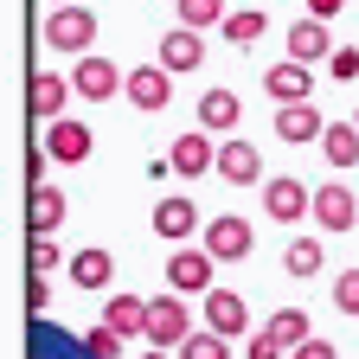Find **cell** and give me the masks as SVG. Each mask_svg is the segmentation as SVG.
<instances>
[{"mask_svg": "<svg viewBox=\"0 0 359 359\" xmlns=\"http://www.w3.org/2000/svg\"><path fill=\"white\" fill-rule=\"evenodd\" d=\"M90 39H97V13L90 7H52V20H45V45L52 52H65V58H83L90 52Z\"/></svg>", "mask_w": 359, "mask_h": 359, "instance_id": "6da1fadb", "label": "cell"}, {"mask_svg": "<svg viewBox=\"0 0 359 359\" xmlns=\"http://www.w3.org/2000/svg\"><path fill=\"white\" fill-rule=\"evenodd\" d=\"M199 244L218 257V263H244L250 257V244H257V231H250V218H238V212H218L205 231H199Z\"/></svg>", "mask_w": 359, "mask_h": 359, "instance_id": "7a4b0ae2", "label": "cell"}, {"mask_svg": "<svg viewBox=\"0 0 359 359\" xmlns=\"http://www.w3.org/2000/svg\"><path fill=\"white\" fill-rule=\"evenodd\" d=\"M122 97L135 103V109H142V116H161L167 103H173V71L154 58V65H135L128 71V90H122Z\"/></svg>", "mask_w": 359, "mask_h": 359, "instance_id": "3957f363", "label": "cell"}, {"mask_svg": "<svg viewBox=\"0 0 359 359\" xmlns=\"http://www.w3.org/2000/svg\"><path fill=\"white\" fill-rule=\"evenodd\" d=\"M212 250L205 244H180L173 257H167V289H180V295H205L212 289Z\"/></svg>", "mask_w": 359, "mask_h": 359, "instance_id": "277c9868", "label": "cell"}, {"mask_svg": "<svg viewBox=\"0 0 359 359\" xmlns=\"http://www.w3.org/2000/svg\"><path fill=\"white\" fill-rule=\"evenodd\" d=\"M71 83H77V97H83V103H109L116 90H128V71H116V65L97 58V52H83V58L71 65Z\"/></svg>", "mask_w": 359, "mask_h": 359, "instance_id": "5b68a950", "label": "cell"}, {"mask_svg": "<svg viewBox=\"0 0 359 359\" xmlns=\"http://www.w3.org/2000/svg\"><path fill=\"white\" fill-rule=\"evenodd\" d=\"M187 334H193V314L180 302V289L173 295H148V346H180Z\"/></svg>", "mask_w": 359, "mask_h": 359, "instance_id": "8992f818", "label": "cell"}, {"mask_svg": "<svg viewBox=\"0 0 359 359\" xmlns=\"http://www.w3.org/2000/svg\"><path fill=\"white\" fill-rule=\"evenodd\" d=\"M263 212L276 218V224H295V218H308V212H314V193L302 187L295 173H276V180L263 187Z\"/></svg>", "mask_w": 359, "mask_h": 359, "instance_id": "52a82bcc", "label": "cell"}, {"mask_svg": "<svg viewBox=\"0 0 359 359\" xmlns=\"http://www.w3.org/2000/svg\"><path fill=\"white\" fill-rule=\"evenodd\" d=\"M314 218H321V231H327V238L353 231V224H359V193L340 187V180H327V187L314 193Z\"/></svg>", "mask_w": 359, "mask_h": 359, "instance_id": "ba28073f", "label": "cell"}, {"mask_svg": "<svg viewBox=\"0 0 359 359\" xmlns=\"http://www.w3.org/2000/svg\"><path fill=\"white\" fill-rule=\"evenodd\" d=\"M154 238L161 244H187L193 231H199V212H193V199L187 193H167V199H154Z\"/></svg>", "mask_w": 359, "mask_h": 359, "instance_id": "9c48e42d", "label": "cell"}, {"mask_svg": "<svg viewBox=\"0 0 359 359\" xmlns=\"http://www.w3.org/2000/svg\"><path fill=\"white\" fill-rule=\"evenodd\" d=\"M167 161H173V173H180V180H199V173H212V167H218V142H212L205 128H193V135H173Z\"/></svg>", "mask_w": 359, "mask_h": 359, "instance_id": "30bf717a", "label": "cell"}, {"mask_svg": "<svg viewBox=\"0 0 359 359\" xmlns=\"http://www.w3.org/2000/svg\"><path fill=\"white\" fill-rule=\"evenodd\" d=\"M90 142H97V135H90L77 116H58V122H45V154H52V161H65V167L90 161Z\"/></svg>", "mask_w": 359, "mask_h": 359, "instance_id": "8fae6325", "label": "cell"}, {"mask_svg": "<svg viewBox=\"0 0 359 359\" xmlns=\"http://www.w3.org/2000/svg\"><path fill=\"white\" fill-rule=\"evenodd\" d=\"M263 90H269V103H308V90H314V65H302V58L269 65V71H263Z\"/></svg>", "mask_w": 359, "mask_h": 359, "instance_id": "7c38bea8", "label": "cell"}, {"mask_svg": "<svg viewBox=\"0 0 359 359\" xmlns=\"http://www.w3.org/2000/svg\"><path fill=\"white\" fill-rule=\"evenodd\" d=\"M289 58H302V65H321V58H334V32H327V20H314V13H302L289 32Z\"/></svg>", "mask_w": 359, "mask_h": 359, "instance_id": "4fadbf2b", "label": "cell"}, {"mask_svg": "<svg viewBox=\"0 0 359 359\" xmlns=\"http://www.w3.org/2000/svg\"><path fill=\"white\" fill-rule=\"evenodd\" d=\"M218 180H231V187H263L257 142H218Z\"/></svg>", "mask_w": 359, "mask_h": 359, "instance_id": "5bb4252c", "label": "cell"}, {"mask_svg": "<svg viewBox=\"0 0 359 359\" xmlns=\"http://www.w3.org/2000/svg\"><path fill=\"white\" fill-rule=\"evenodd\" d=\"M32 359H97V353L83 346V334H65L45 314H32Z\"/></svg>", "mask_w": 359, "mask_h": 359, "instance_id": "9a60e30c", "label": "cell"}, {"mask_svg": "<svg viewBox=\"0 0 359 359\" xmlns=\"http://www.w3.org/2000/svg\"><path fill=\"white\" fill-rule=\"evenodd\" d=\"M161 65H167L173 77L199 71V65H205V39H199V26H173V32L161 39Z\"/></svg>", "mask_w": 359, "mask_h": 359, "instance_id": "2e32d148", "label": "cell"}, {"mask_svg": "<svg viewBox=\"0 0 359 359\" xmlns=\"http://www.w3.org/2000/svg\"><path fill=\"white\" fill-rule=\"evenodd\" d=\"M205 327H218L224 340L250 334V308H244V295H231V289H205Z\"/></svg>", "mask_w": 359, "mask_h": 359, "instance_id": "e0dca14e", "label": "cell"}, {"mask_svg": "<svg viewBox=\"0 0 359 359\" xmlns=\"http://www.w3.org/2000/svg\"><path fill=\"white\" fill-rule=\"evenodd\" d=\"M71 283H77L83 295H103V289L116 283V263H109V250H103V244H83V250L71 257Z\"/></svg>", "mask_w": 359, "mask_h": 359, "instance_id": "ac0fdd59", "label": "cell"}, {"mask_svg": "<svg viewBox=\"0 0 359 359\" xmlns=\"http://www.w3.org/2000/svg\"><path fill=\"white\" fill-rule=\"evenodd\" d=\"M71 97H77L71 77H58V71H39V77H32V116H39V122H58Z\"/></svg>", "mask_w": 359, "mask_h": 359, "instance_id": "d6986e66", "label": "cell"}, {"mask_svg": "<svg viewBox=\"0 0 359 359\" xmlns=\"http://www.w3.org/2000/svg\"><path fill=\"white\" fill-rule=\"evenodd\" d=\"M238 122H244L238 90H205V97H199V128H205V135H231Z\"/></svg>", "mask_w": 359, "mask_h": 359, "instance_id": "ffe728a7", "label": "cell"}, {"mask_svg": "<svg viewBox=\"0 0 359 359\" xmlns=\"http://www.w3.org/2000/svg\"><path fill=\"white\" fill-rule=\"evenodd\" d=\"M321 109L314 103H276V142H321Z\"/></svg>", "mask_w": 359, "mask_h": 359, "instance_id": "44dd1931", "label": "cell"}, {"mask_svg": "<svg viewBox=\"0 0 359 359\" xmlns=\"http://www.w3.org/2000/svg\"><path fill=\"white\" fill-rule=\"evenodd\" d=\"M103 321H109L122 340H148V295H109Z\"/></svg>", "mask_w": 359, "mask_h": 359, "instance_id": "7402d4cb", "label": "cell"}, {"mask_svg": "<svg viewBox=\"0 0 359 359\" xmlns=\"http://www.w3.org/2000/svg\"><path fill=\"white\" fill-rule=\"evenodd\" d=\"M65 193H52V187H32V199H26V224H32V238H52L58 224H65Z\"/></svg>", "mask_w": 359, "mask_h": 359, "instance_id": "603a6c76", "label": "cell"}, {"mask_svg": "<svg viewBox=\"0 0 359 359\" xmlns=\"http://www.w3.org/2000/svg\"><path fill=\"white\" fill-rule=\"evenodd\" d=\"M321 154H327L334 167H353V161H359V122H327V128H321Z\"/></svg>", "mask_w": 359, "mask_h": 359, "instance_id": "cb8c5ba5", "label": "cell"}, {"mask_svg": "<svg viewBox=\"0 0 359 359\" xmlns=\"http://www.w3.org/2000/svg\"><path fill=\"white\" fill-rule=\"evenodd\" d=\"M263 26H269V20H263L257 7H238V13H224L218 39H224V45H257V39H263Z\"/></svg>", "mask_w": 359, "mask_h": 359, "instance_id": "d4e9b609", "label": "cell"}, {"mask_svg": "<svg viewBox=\"0 0 359 359\" xmlns=\"http://www.w3.org/2000/svg\"><path fill=\"white\" fill-rule=\"evenodd\" d=\"M173 353H180V359H231V340H224L218 327H199V334H187V340H180Z\"/></svg>", "mask_w": 359, "mask_h": 359, "instance_id": "484cf974", "label": "cell"}, {"mask_svg": "<svg viewBox=\"0 0 359 359\" xmlns=\"http://www.w3.org/2000/svg\"><path fill=\"white\" fill-rule=\"evenodd\" d=\"M321 257H327L321 238H295V244L283 250V269H289V276H314V269H321Z\"/></svg>", "mask_w": 359, "mask_h": 359, "instance_id": "4316f807", "label": "cell"}, {"mask_svg": "<svg viewBox=\"0 0 359 359\" xmlns=\"http://www.w3.org/2000/svg\"><path fill=\"white\" fill-rule=\"evenodd\" d=\"M269 334H276V340L295 353V346L308 340V314H302V308H276V314H269Z\"/></svg>", "mask_w": 359, "mask_h": 359, "instance_id": "83f0119b", "label": "cell"}, {"mask_svg": "<svg viewBox=\"0 0 359 359\" xmlns=\"http://www.w3.org/2000/svg\"><path fill=\"white\" fill-rule=\"evenodd\" d=\"M180 26H224V0H180Z\"/></svg>", "mask_w": 359, "mask_h": 359, "instance_id": "f1b7e54d", "label": "cell"}, {"mask_svg": "<svg viewBox=\"0 0 359 359\" xmlns=\"http://www.w3.org/2000/svg\"><path fill=\"white\" fill-rule=\"evenodd\" d=\"M83 346L97 353V359H122V334H116L109 321H103V327H90V334H83Z\"/></svg>", "mask_w": 359, "mask_h": 359, "instance_id": "f546056e", "label": "cell"}, {"mask_svg": "<svg viewBox=\"0 0 359 359\" xmlns=\"http://www.w3.org/2000/svg\"><path fill=\"white\" fill-rule=\"evenodd\" d=\"M334 308L359 314V269H340V276H334Z\"/></svg>", "mask_w": 359, "mask_h": 359, "instance_id": "4dcf8cb0", "label": "cell"}, {"mask_svg": "<svg viewBox=\"0 0 359 359\" xmlns=\"http://www.w3.org/2000/svg\"><path fill=\"white\" fill-rule=\"evenodd\" d=\"M58 263H65V250H58L52 238H32V276H52Z\"/></svg>", "mask_w": 359, "mask_h": 359, "instance_id": "1f68e13d", "label": "cell"}, {"mask_svg": "<svg viewBox=\"0 0 359 359\" xmlns=\"http://www.w3.org/2000/svg\"><path fill=\"white\" fill-rule=\"evenodd\" d=\"M283 353H289V346L269 334V327H257V334H250V346H244V359H283Z\"/></svg>", "mask_w": 359, "mask_h": 359, "instance_id": "d6a6232c", "label": "cell"}, {"mask_svg": "<svg viewBox=\"0 0 359 359\" xmlns=\"http://www.w3.org/2000/svg\"><path fill=\"white\" fill-rule=\"evenodd\" d=\"M327 71H334L340 83H353V77H359V52H353V45H334V58H327Z\"/></svg>", "mask_w": 359, "mask_h": 359, "instance_id": "836d02e7", "label": "cell"}, {"mask_svg": "<svg viewBox=\"0 0 359 359\" xmlns=\"http://www.w3.org/2000/svg\"><path fill=\"white\" fill-rule=\"evenodd\" d=\"M289 359H340V346H334V340H314V334H308V340H302Z\"/></svg>", "mask_w": 359, "mask_h": 359, "instance_id": "e575fe53", "label": "cell"}, {"mask_svg": "<svg viewBox=\"0 0 359 359\" xmlns=\"http://www.w3.org/2000/svg\"><path fill=\"white\" fill-rule=\"evenodd\" d=\"M45 302H52V289H45V276H32V283H26V308L45 314Z\"/></svg>", "mask_w": 359, "mask_h": 359, "instance_id": "d590c367", "label": "cell"}, {"mask_svg": "<svg viewBox=\"0 0 359 359\" xmlns=\"http://www.w3.org/2000/svg\"><path fill=\"white\" fill-rule=\"evenodd\" d=\"M340 7H346V0H308V13H314V20H340Z\"/></svg>", "mask_w": 359, "mask_h": 359, "instance_id": "8d00e7d4", "label": "cell"}, {"mask_svg": "<svg viewBox=\"0 0 359 359\" xmlns=\"http://www.w3.org/2000/svg\"><path fill=\"white\" fill-rule=\"evenodd\" d=\"M142 359H180V353H167V346H148V353H142Z\"/></svg>", "mask_w": 359, "mask_h": 359, "instance_id": "74e56055", "label": "cell"}, {"mask_svg": "<svg viewBox=\"0 0 359 359\" xmlns=\"http://www.w3.org/2000/svg\"><path fill=\"white\" fill-rule=\"evenodd\" d=\"M45 7H71V0H45Z\"/></svg>", "mask_w": 359, "mask_h": 359, "instance_id": "f35d334b", "label": "cell"}, {"mask_svg": "<svg viewBox=\"0 0 359 359\" xmlns=\"http://www.w3.org/2000/svg\"><path fill=\"white\" fill-rule=\"evenodd\" d=\"M353 122H359V109H353Z\"/></svg>", "mask_w": 359, "mask_h": 359, "instance_id": "ab89813d", "label": "cell"}]
</instances>
